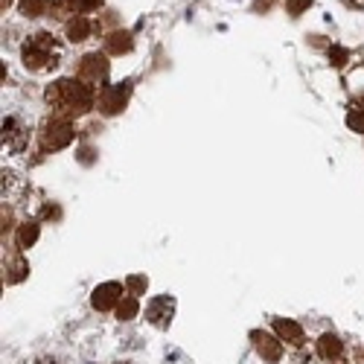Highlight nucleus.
I'll return each instance as SVG.
<instances>
[{"instance_id": "1", "label": "nucleus", "mask_w": 364, "mask_h": 364, "mask_svg": "<svg viewBox=\"0 0 364 364\" xmlns=\"http://www.w3.org/2000/svg\"><path fill=\"white\" fill-rule=\"evenodd\" d=\"M44 100L62 117H79L94 105V90H90L85 82H76V79H58L47 87Z\"/></svg>"}, {"instance_id": "2", "label": "nucleus", "mask_w": 364, "mask_h": 364, "mask_svg": "<svg viewBox=\"0 0 364 364\" xmlns=\"http://www.w3.org/2000/svg\"><path fill=\"white\" fill-rule=\"evenodd\" d=\"M21 58H23L26 70L44 73V70H53V68L62 65L65 47L58 44L50 33H38V36H33V38H29V41L21 47Z\"/></svg>"}, {"instance_id": "3", "label": "nucleus", "mask_w": 364, "mask_h": 364, "mask_svg": "<svg viewBox=\"0 0 364 364\" xmlns=\"http://www.w3.org/2000/svg\"><path fill=\"white\" fill-rule=\"evenodd\" d=\"M73 140V126L68 123V117H55L44 126V146L47 149H65Z\"/></svg>"}, {"instance_id": "4", "label": "nucleus", "mask_w": 364, "mask_h": 364, "mask_svg": "<svg viewBox=\"0 0 364 364\" xmlns=\"http://www.w3.org/2000/svg\"><path fill=\"white\" fill-rule=\"evenodd\" d=\"M29 143V129L21 123L18 117H6L4 119V146L9 151H23Z\"/></svg>"}, {"instance_id": "5", "label": "nucleus", "mask_w": 364, "mask_h": 364, "mask_svg": "<svg viewBox=\"0 0 364 364\" xmlns=\"http://www.w3.org/2000/svg\"><path fill=\"white\" fill-rule=\"evenodd\" d=\"M172 315H175V300L172 297H155L149 303V309H146L149 323H155L161 329H166L172 323Z\"/></svg>"}, {"instance_id": "6", "label": "nucleus", "mask_w": 364, "mask_h": 364, "mask_svg": "<svg viewBox=\"0 0 364 364\" xmlns=\"http://www.w3.org/2000/svg\"><path fill=\"white\" fill-rule=\"evenodd\" d=\"M123 297H126V291H123V286H119V283H102L94 291V306L100 312H108V309H117V303Z\"/></svg>"}, {"instance_id": "7", "label": "nucleus", "mask_w": 364, "mask_h": 364, "mask_svg": "<svg viewBox=\"0 0 364 364\" xmlns=\"http://www.w3.org/2000/svg\"><path fill=\"white\" fill-rule=\"evenodd\" d=\"M105 73H108V62L100 53H90V55L82 58V65H79V79L82 82H100Z\"/></svg>"}, {"instance_id": "8", "label": "nucleus", "mask_w": 364, "mask_h": 364, "mask_svg": "<svg viewBox=\"0 0 364 364\" xmlns=\"http://www.w3.org/2000/svg\"><path fill=\"white\" fill-rule=\"evenodd\" d=\"M129 90H132V82H119V85H111L105 94H102V111L105 114H117L123 111L126 100H129Z\"/></svg>"}, {"instance_id": "9", "label": "nucleus", "mask_w": 364, "mask_h": 364, "mask_svg": "<svg viewBox=\"0 0 364 364\" xmlns=\"http://www.w3.org/2000/svg\"><path fill=\"white\" fill-rule=\"evenodd\" d=\"M251 338H254V344H257V353H259L265 361H280L283 347H280V341H277L274 336H268V332H251Z\"/></svg>"}, {"instance_id": "10", "label": "nucleus", "mask_w": 364, "mask_h": 364, "mask_svg": "<svg viewBox=\"0 0 364 364\" xmlns=\"http://www.w3.org/2000/svg\"><path fill=\"white\" fill-rule=\"evenodd\" d=\"M274 332H277L283 341H289V344H294V347L303 344V329H300L294 321H283V318H277V321H274Z\"/></svg>"}, {"instance_id": "11", "label": "nucleus", "mask_w": 364, "mask_h": 364, "mask_svg": "<svg viewBox=\"0 0 364 364\" xmlns=\"http://www.w3.org/2000/svg\"><path fill=\"white\" fill-rule=\"evenodd\" d=\"M341 353H344V344H341L338 336H323V338L318 341V355L326 358V361L341 358Z\"/></svg>"}, {"instance_id": "12", "label": "nucleus", "mask_w": 364, "mask_h": 364, "mask_svg": "<svg viewBox=\"0 0 364 364\" xmlns=\"http://www.w3.org/2000/svg\"><path fill=\"white\" fill-rule=\"evenodd\" d=\"M87 33H90V23H87L85 18H73V21L68 23V38H70V41H85Z\"/></svg>"}, {"instance_id": "13", "label": "nucleus", "mask_w": 364, "mask_h": 364, "mask_svg": "<svg viewBox=\"0 0 364 364\" xmlns=\"http://www.w3.org/2000/svg\"><path fill=\"white\" fill-rule=\"evenodd\" d=\"M137 315V300H134V294H126L123 300L117 303V318L119 321H132Z\"/></svg>"}, {"instance_id": "14", "label": "nucleus", "mask_w": 364, "mask_h": 364, "mask_svg": "<svg viewBox=\"0 0 364 364\" xmlns=\"http://www.w3.org/2000/svg\"><path fill=\"white\" fill-rule=\"evenodd\" d=\"M108 50H111V53H129V50H132V36H129V33H114V36H108Z\"/></svg>"}, {"instance_id": "15", "label": "nucleus", "mask_w": 364, "mask_h": 364, "mask_svg": "<svg viewBox=\"0 0 364 364\" xmlns=\"http://www.w3.org/2000/svg\"><path fill=\"white\" fill-rule=\"evenodd\" d=\"M36 239H38V225L26 222V225L21 228V233H18V242H21V248H29V245H33Z\"/></svg>"}, {"instance_id": "16", "label": "nucleus", "mask_w": 364, "mask_h": 364, "mask_svg": "<svg viewBox=\"0 0 364 364\" xmlns=\"http://www.w3.org/2000/svg\"><path fill=\"white\" fill-rule=\"evenodd\" d=\"M44 9H47V0H23L21 4V12L26 18H38V15H44Z\"/></svg>"}, {"instance_id": "17", "label": "nucleus", "mask_w": 364, "mask_h": 364, "mask_svg": "<svg viewBox=\"0 0 364 364\" xmlns=\"http://www.w3.org/2000/svg\"><path fill=\"white\" fill-rule=\"evenodd\" d=\"M68 4L79 12H90V9H100L102 6V0H68Z\"/></svg>"}, {"instance_id": "18", "label": "nucleus", "mask_w": 364, "mask_h": 364, "mask_svg": "<svg viewBox=\"0 0 364 364\" xmlns=\"http://www.w3.org/2000/svg\"><path fill=\"white\" fill-rule=\"evenodd\" d=\"M129 289H132V294H143L146 291V277H129Z\"/></svg>"}, {"instance_id": "19", "label": "nucleus", "mask_w": 364, "mask_h": 364, "mask_svg": "<svg viewBox=\"0 0 364 364\" xmlns=\"http://www.w3.org/2000/svg\"><path fill=\"white\" fill-rule=\"evenodd\" d=\"M309 4H312V0H289V12L291 15H300L303 9H309Z\"/></svg>"}, {"instance_id": "20", "label": "nucleus", "mask_w": 364, "mask_h": 364, "mask_svg": "<svg viewBox=\"0 0 364 364\" xmlns=\"http://www.w3.org/2000/svg\"><path fill=\"white\" fill-rule=\"evenodd\" d=\"M347 123H350V129L364 132V114H358V111H355V114H350V117H347Z\"/></svg>"}, {"instance_id": "21", "label": "nucleus", "mask_w": 364, "mask_h": 364, "mask_svg": "<svg viewBox=\"0 0 364 364\" xmlns=\"http://www.w3.org/2000/svg\"><path fill=\"white\" fill-rule=\"evenodd\" d=\"M350 9H364V0H344Z\"/></svg>"}, {"instance_id": "22", "label": "nucleus", "mask_w": 364, "mask_h": 364, "mask_svg": "<svg viewBox=\"0 0 364 364\" xmlns=\"http://www.w3.org/2000/svg\"><path fill=\"white\" fill-rule=\"evenodd\" d=\"M9 4H12V0H0V6H4V9H6V6H9Z\"/></svg>"}]
</instances>
